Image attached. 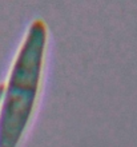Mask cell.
Instances as JSON below:
<instances>
[{"mask_svg":"<svg viewBox=\"0 0 137 147\" xmlns=\"http://www.w3.org/2000/svg\"><path fill=\"white\" fill-rule=\"evenodd\" d=\"M47 27L36 19L23 39L0 105V147H17L33 114L41 83Z\"/></svg>","mask_w":137,"mask_h":147,"instance_id":"obj_1","label":"cell"},{"mask_svg":"<svg viewBox=\"0 0 137 147\" xmlns=\"http://www.w3.org/2000/svg\"><path fill=\"white\" fill-rule=\"evenodd\" d=\"M3 91H4V84H0V105H1V98H3Z\"/></svg>","mask_w":137,"mask_h":147,"instance_id":"obj_2","label":"cell"}]
</instances>
